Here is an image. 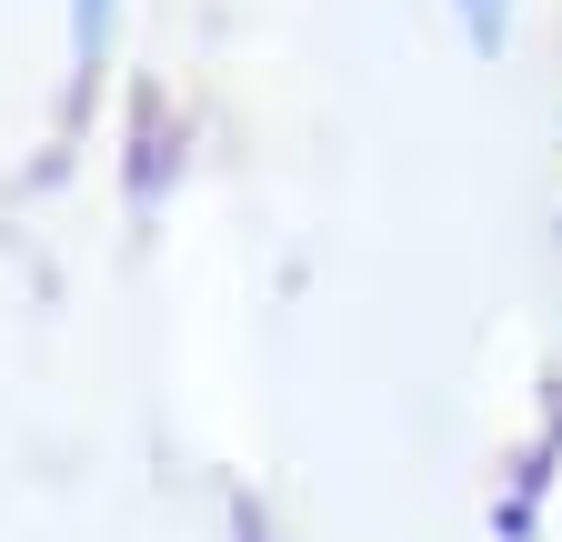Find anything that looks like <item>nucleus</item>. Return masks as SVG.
Instances as JSON below:
<instances>
[{"instance_id":"f257e3e1","label":"nucleus","mask_w":562,"mask_h":542,"mask_svg":"<svg viewBox=\"0 0 562 542\" xmlns=\"http://www.w3.org/2000/svg\"><path fill=\"white\" fill-rule=\"evenodd\" d=\"M101 11H111V0H81V41H101Z\"/></svg>"}]
</instances>
